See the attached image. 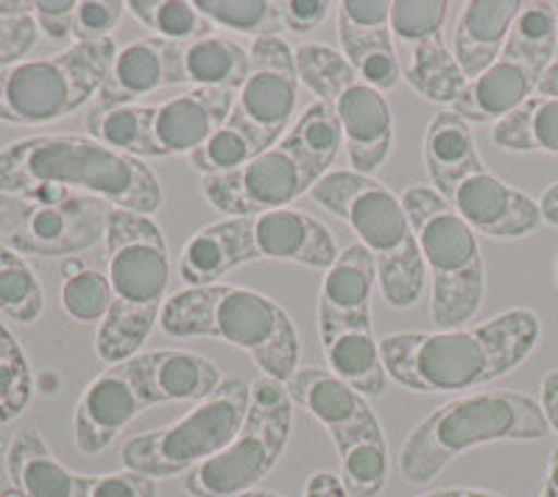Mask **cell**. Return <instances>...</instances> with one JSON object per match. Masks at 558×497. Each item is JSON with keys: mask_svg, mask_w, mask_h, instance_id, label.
I'll list each match as a JSON object with an SVG mask.
<instances>
[{"mask_svg": "<svg viewBox=\"0 0 558 497\" xmlns=\"http://www.w3.org/2000/svg\"><path fill=\"white\" fill-rule=\"evenodd\" d=\"M232 497H282V495H274V492H263V489H252V492H241V495H232Z\"/></svg>", "mask_w": 558, "mask_h": 497, "instance_id": "cell-53", "label": "cell"}, {"mask_svg": "<svg viewBox=\"0 0 558 497\" xmlns=\"http://www.w3.org/2000/svg\"><path fill=\"white\" fill-rule=\"evenodd\" d=\"M418 252L433 280L430 319L438 330H456L475 319L486 293L477 232L445 198L427 185H411L402 193Z\"/></svg>", "mask_w": 558, "mask_h": 497, "instance_id": "cell-9", "label": "cell"}, {"mask_svg": "<svg viewBox=\"0 0 558 497\" xmlns=\"http://www.w3.org/2000/svg\"><path fill=\"white\" fill-rule=\"evenodd\" d=\"M338 43L341 53L361 78L386 96L402 82L391 37L388 0H343L338 3Z\"/></svg>", "mask_w": 558, "mask_h": 497, "instance_id": "cell-19", "label": "cell"}, {"mask_svg": "<svg viewBox=\"0 0 558 497\" xmlns=\"http://www.w3.org/2000/svg\"><path fill=\"white\" fill-rule=\"evenodd\" d=\"M318 338L332 375L349 383L363 397H380L386 391L380 341L375 336L372 316H327L318 313Z\"/></svg>", "mask_w": 558, "mask_h": 497, "instance_id": "cell-23", "label": "cell"}, {"mask_svg": "<svg viewBox=\"0 0 558 497\" xmlns=\"http://www.w3.org/2000/svg\"><path fill=\"white\" fill-rule=\"evenodd\" d=\"M305 497H349L336 472H316L305 484Z\"/></svg>", "mask_w": 558, "mask_h": 497, "instance_id": "cell-45", "label": "cell"}, {"mask_svg": "<svg viewBox=\"0 0 558 497\" xmlns=\"http://www.w3.org/2000/svg\"><path fill=\"white\" fill-rule=\"evenodd\" d=\"M78 497H157V481L140 472H109V475H82Z\"/></svg>", "mask_w": 558, "mask_h": 497, "instance_id": "cell-41", "label": "cell"}, {"mask_svg": "<svg viewBox=\"0 0 558 497\" xmlns=\"http://www.w3.org/2000/svg\"><path fill=\"white\" fill-rule=\"evenodd\" d=\"M62 307L70 319L82 322V325H96V322L107 319L109 307H112V288H109L107 275L84 268L82 275L64 280Z\"/></svg>", "mask_w": 558, "mask_h": 497, "instance_id": "cell-39", "label": "cell"}, {"mask_svg": "<svg viewBox=\"0 0 558 497\" xmlns=\"http://www.w3.org/2000/svg\"><path fill=\"white\" fill-rule=\"evenodd\" d=\"M0 497H23V495H20L17 489H7V492H3V495H0Z\"/></svg>", "mask_w": 558, "mask_h": 497, "instance_id": "cell-55", "label": "cell"}, {"mask_svg": "<svg viewBox=\"0 0 558 497\" xmlns=\"http://www.w3.org/2000/svg\"><path fill=\"white\" fill-rule=\"evenodd\" d=\"M377 286V263L361 243H349L322 277L318 313L327 316H372V293Z\"/></svg>", "mask_w": 558, "mask_h": 497, "instance_id": "cell-29", "label": "cell"}, {"mask_svg": "<svg viewBox=\"0 0 558 497\" xmlns=\"http://www.w3.org/2000/svg\"><path fill=\"white\" fill-rule=\"evenodd\" d=\"M76 9V0H37L32 17L45 37L53 39V43H68V39H73Z\"/></svg>", "mask_w": 558, "mask_h": 497, "instance_id": "cell-43", "label": "cell"}, {"mask_svg": "<svg viewBox=\"0 0 558 497\" xmlns=\"http://www.w3.org/2000/svg\"><path fill=\"white\" fill-rule=\"evenodd\" d=\"M246 263H257L252 241H248L246 218H223L198 230L184 243L179 275L187 282V288L216 286L221 277Z\"/></svg>", "mask_w": 558, "mask_h": 497, "instance_id": "cell-27", "label": "cell"}, {"mask_svg": "<svg viewBox=\"0 0 558 497\" xmlns=\"http://www.w3.org/2000/svg\"><path fill=\"white\" fill-rule=\"evenodd\" d=\"M246 230L257 260L296 263L327 271L341 255L330 227L299 207L246 216Z\"/></svg>", "mask_w": 558, "mask_h": 497, "instance_id": "cell-20", "label": "cell"}, {"mask_svg": "<svg viewBox=\"0 0 558 497\" xmlns=\"http://www.w3.org/2000/svg\"><path fill=\"white\" fill-rule=\"evenodd\" d=\"M114 57L118 45L109 37L0 68V121L39 126L73 116L89 98H98Z\"/></svg>", "mask_w": 558, "mask_h": 497, "instance_id": "cell-10", "label": "cell"}, {"mask_svg": "<svg viewBox=\"0 0 558 497\" xmlns=\"http://www.w3.org/2000/svg\"><path fill=\"white\" fill-rule=\"evenodd\" d=\"M34 3H23V0H0V20H17L32 17Z\"/></svg>", "mask_w": 558, "mask_h": 497, "instance_id": "cell-48", "label": "cell"}, {"mask_svg": "<svg viewBox=\"0 0 558 497\" xmlns=\"http://www.w3.org/2000/svg\"><path fill=\"white\" fill-rule=\"evenodd\" d=\"M343 146L341 126L332 109L322 101L296 118L288 134L243 168L221 177H204V198L229 218L260 216L293 207L299 196L311 193L318 179L332 171Z\"/></svg>", "mask_w": 558, "mask_h": 497, "instance_id": "cell-5", "label": "cell"}, {"mask_svg": "<svg viewBox=\"0 0 558 497\" xmlns=\"http://www.w3.org/2000/svg\"><path fill=\"white\" fill-rule=\"evenodd\" d=\"M330 9L332 3L327 0H286L279 3V17H282V26L291 32L311 34L330 17Z\"/></svg>", "mask_w": 558, "mask_h": 497, "instance_id": "cell-44", "label": "cell"}, {"mask_svg": "<svg viewBox=\"0 0 558 497\" xmlns=\"http://www.w3.org/2000/svg\"><path fill=\"white\" fill-rule=\"evenodd\" d=\"M418 497H436V492H430V495H418Z\"/></svg>", "mask_w": 558, "mask_h": 497, "instance_id": "cell-57", "label": "cell"}, {"mask_svg": "<svg viewBox=\"0 0 558 497\" xmlns=\"http://www.w3.org/2000/svg\"><path fill=\"white\" fill-rule=\"evenodd\" d=\"M422 160L430 185L477 235L517 241L539 230V202L488 171L472 126L441 109L425 132Z\"/></svg>", "mask_w": 558, "mask_h": 497, "instance_id": "cell-6", "label": "cell"}, {"mask_svg": "<svg viewBox=\"0 0 558 497\" xmlns=\"http://www.w3.org/2000/svg\"><path fill=\"white\" fill-rule=\"evenodd\" d=\"M547 434L550 422L539 400L520 391H475L438 405L413 427L400 450V472L411 484H430L472 447Z\"/></svg>", "mask_w": 558, "mask_h": 497, "instance_id": "cell-7", "label": "cell"}, {"mask_svg": "<svg viewBox=\"0 0 558 497\" xmlns=\"http://www.w3.org/2000/svg\"><path fill=\"white\" fill-rule=\"evenodd\" d=\"M238 93L232 89H184L182 96H173L151 107V137L157 160L193 154L227 123L235 109Z\"/></svg>", "mask_w": 558, "mask_h": 497, "instance_id": "cell-21", "label": "cell"}, {"mask_svg": "<svg viewBox=\"0 0 558 497\" xmlns=\"http://www.w3.org/2000/svg\"><path fill=\"white\" fill-rule=\"evenodd\" d=\"M107 280L112 307L96 336L104 364H123L146 344L166 307L171 260L168 243L151 216L112 207L107 221Z\"/></svg>", "mask_w": 558, "mask_h": 497, "instance_id": "cell-3", "label": "cell"}, {"mask_svg": "<svg viewBox=\"0 0 558 497\" xmlns=\"http://www.w3.org/2000/svg\"><path fill=\"white\" fill-rule=\"evenodd\" d=\"M558 12L553 3H522L497 62L463 87L452 112L466 123H497L536 96L542 76L556 62Z\"/></svg>", "mask_w": 558, "mask_h": 497, "instance_id": "cell-13", "label": "cell"}, {"mask_svg": "<svg viewBox=\"0 0 558 497\" xmlns=\"http://www.w3.org/2000/svg\"><path fill=\"white\" fill-rule=\"evenodd\" d=\"M293 57L299 82L332 109L352 171L372 177L377 168L386 166L393 148V116L388 98L357 76L343 53L330 45L305 43L299 45Z\"/></svg>", "mask_w": 558, "mask_h": 497, "instance_id": "cell-11", "label": "cell"}, {"mask_svg": "<svg viewBox=\"0 0 558 497\" xmlns=\"http://www.w3.org/2000/svg\"><path fill=\"white\" fill-rule=\"evenodd\" d=\"M536 96H547V98H558V59L547 68V73L542 76L539 89H536Z\"/></svg>", "mask_w": 558, "mask_h": 497, "instance_id": "cell-49", "label": "cell"}, {"mask_svg": "<svg viewBox=\"0 0 558 497\" xmlns=\"http://www.w3.org/2000/svg\"><path fill=\"white\" fill-rule=\"evenodd\" d=\"M311 198L347 221L361 238V246L375 257L383 300L397 311L416 305L425 291L427 268L402 198L393 196L377 179L352 168L330 171L318 179Z\"/></svg>", "mask_w": 558, "mask_h": 497, "instance_id": "cell-8", "label": "cell"}, {"mask_svg": "<svg viewBox=\"0 0 558 497\" xmlns=\"http://www.w3.org/2000/svg\"><path fill=\"white\" fill-rule=\"evenodd\" d=\"M539 402H542V409H545L547 422H550V431L553 434H558V369L547 372V375L542 377Z\"/></svg>", "mask_w": 558, "mask_h": 497, "instance_id": "cell-46", "label": "cell"}, {"mask_svg": "<svg viewBox=\"0 0 558 497\" xmlns=\"http://www.w3.org/2000/svg\"><path fill=\"white\" fill-rule=\"evenodd\" d=\"M248 402L252 383L243 377H223L221 386L198 400L182 420L132 436L121 447L123 470L140 472L154 481L187 475L235 439L246 420Z\"/></svg>", "mask_w": 558, "mask_h": 497, "instance_id": "cell-12", "label": "cell"}, {"mask_svg": "<svg viewBox=\"0 0 558 497\" xmlns=\"http://www.w3.org/2000/svg\"><path fill=\"white\" fill-rule=\"evenodd\" d=\"M132 375L148 405L204 400L221 386V369L213 357L191 350H151L129 357Z\"/></svg>", "mask_w": 558, "mask_h": 497, "instance_id": "cell-24", "label": "cell"}, {"mask_svg": "<svg viewBox=\"0 0 558 497\" xmlns=\"http://www.w3.org/2000/svg\"><path fill=\"white\" fill-rule=\"evenodd\" d=\"M0 193L93 196L140 216L162 207V185L146 162L84 134H37L9 143L0 151Z\"/></svg>", "mask_w": 558, "mask_h": 497, "instance_id": "cell-2", "label": "cell"}, {"mask_svg": "<svg viewBox=\"0 0 558 497\" xmlns=\"http://www.w3.org/2000/svg\"><path fill=\"white\" fill-rule=\"evenodd\" d=\"M159 327L173 338H221L277 383H288L299 369L296 325L279 302L252 288L223 282L182 288L166 300Z\"/></svg>", "mask_w": 558, "mask_h": 497, "instance_id": "cell-4", "label": "cell"}, {"mask_svg": "<svg viewBox=\"0 0 558 497\" xmlns=\"http://www.w3.org/2000/svg\"><path fill=\"white\" fill-rule=\"evenodd\" d=\"M87 137L134 157V160H157L151 137V107H93L87 112Z\"/></svg>", "mask_w": 558, "mask_h": 497, "instance_id": "cell-33", "label": "cell"}, {"mask_svg": "<svg viewBox=\"0 0 558 497\" xmlns=\"http://www.w3.org/2000/svg\"><path fill=\"white\" fill-rule=\"evenodd\" d=\"M62 271H64V280H70V277L82 275V271H84V266H82V263H78V260H68V263H64V268H62Z\"/></svg>", "mask_w": 558, "mask_h": 497, "instance_id": "cell-52", "label": "cell"}, {"mask_svg": "<svg viewBox=\"0 0 558 497\" xmlns=\"http://www.w3.org/2000/svg\"><path fill=\"white\" fill-rule=\"evenodd\" d=\"M34 397V372L26 350L0 322V425L17 420Z\"/></svg>", "mask_w": 558, "mask_h": 497, "instance_id": "cell-37", "label": "cell"}, {"mask_svg": "<svg viewBox=\"0 0 558 497\" xmlns=\"http://www.w3.org/2000/svg\"><path fill=\"white\" fill-rule=\"evenodd\" d=\"M539 497H558V492L556 489H550V486H545V489H542V495Z\"/></svg>", "mask_w": 558, "mask_h": 497, "instance_id": "cell-54", "label": "cell"}, {"mask_svg": "<svg viewBox=\"0 0 558 497\" xmlns=\"http://www.w3.org/2000/svg\"><path fill=\"white\" fill-rule=\"evenodd\" d=\"M148 409H151V405H148L146 395L140 391L129 361L107 366V369L84 389L82 400H78L76 405V416H73V439H76L78 453H104V450H107V447Z\"/></svg>", "mask_w": 558, "mask_h": 497, "instance_id": "cell-18", "label": "cell"}, {"mask_svg": "<svg viewBox=\"0 0 558 497\" xmlns=\"http://www.w3.org/2000/svg\"><path fill=\"white\" fill-rule=\"evenodd\" d=\"M126 3L121 0H82L73 20V39L76 43H98L109 39V34L118 28Z\"/></svg>", "mask_w": 558, "mask_h": 497, "instance_id": "cell-40", "label": "cell"}, {"mask_svg": "<svg viewBox=\"0 0 558 497\" xmlns=\"http://www.w3.org/2000/svg\"><path fill=\"white\" fill-rule=\"evenodd\" d=\"M0 311L20 325H34L45 311V293L23 255L0 246Z\"/></svg>", "mask_w": 558, "mask_h": 497, "instance_id": "cell-36", "label": "cell"}, {"mask_svg": "<svg viewBox=\"0 0 558 497\" xmlns=\"http://www.w3.org/2000/svg\"><path fill=\"white\" fill-rule=\"evenodd\" d=\"M248 76L238 89L232 118L252 129L266 148L291 129L299 101V71L293 48L282 37H257L248 48Z\"/></svg>", "mask_w": 558, "mask_h": 497, "instance_id": "cell-17", "label": "cell"}, {"mask_svg": "<svg viewBox=\"0 0 558 497\" xmlns=\"http://www.w3.org/2000/svg\"><path fill=\"white\" fill-rule=\"evenodd\" d=\"M126 12H132L140 26L154 32V37L179 45L216 34V26L198 14L196 3H184V0H129Z\"/></svg>", "mask_w": 558, "mask_h": 497, "instance_id": "cell-35", "label": "cell"}, {"mask_svg": "<svg viewBox=\"0 0 558 497\" xmlns=\"http://www.w3.org/2000/svg\"><path fill=\"white\" fill-rule=\"evenodd\" d=\"M7 475L23 497H78L82 475L53 456L37 427H20L7 445Z\"/></svg>", "mask_w": 558, "mask_h": 497, "instance_id": "cell-28", "label": "cell"}, {"mask_svg": "<svg viewBox=\"0 0 558 497\" xmlns=\"http://www.w3.org/2000/svg\"><path fill=\"white\" fill-rule=\"evenodd\" d=\"M539 210H542V221L550 223V227H558V182H553L550 187L542 191Z\"/></svg>", "mask_w": 558, "mask_h": 497, "instance_id": "cell-47", "label": "cell"}, {"mask_svg": "<svg viewBox=\"0 0 558 497\" xmlns=\"http://www.w3.org/2000/svg\"><path fill=\"white\" fill-rule=\"evenodd\" d=\"M436 497H502L497 492H486V489H441L436 492Z\"/></svg>", "mask_w": 558, "mask_h": 497, "instance_id": "cell-50", "label": "cell"}, {"mask_svg": "<svg viewBox=\"0 0 558 497\" xmlns=\"http://www.w3.org/2000/svg\"><path fill=\"white\" fill-rule=\"evenodd\" d=\"M286 389L293 405L305 409L330 434V439H338L361 422L377 416L361 391L322 366H299Z\"/></svg>", "mask_w": 558, "mask_h": 497, "instance_id": "cell-25", "label": "cell"}, {"mask_svg": "<svg viewBox=\"0 0 558 497\" xmlns=\"http://www.w3.org/2000/svg\"><path fill=\"white\" fill-rule=\"evenodd\" d=\"M341 459V484L349 497H380L388 481V445L380 420L361 422L332 439Z\"/></svg>", "mask_w": 558, "mask_h": 497, "instance_id": "cell-30", "label": "cell"}, {"mask_svg": "<svg viewBox=\"0 0 558 497\" xmlns=\"http://www.w3.org/2000/svg\"><path fill=\"white\" fill-rule=\"evenodd\" d=\"M545 486L558 492V447H553L550 461H547V472H545Z\"/></svg>", "mask_w": 558, "mask_h": 497, "instance_id": "cell-51", "label": "cell"}, {"mask_svg": "<svg viewBox=\"0 0 558 497\" xmlns=\"http://www.w3.org/2000/svg\"><path fill=\"white\" fill-rule=\"evenodd\" d=\"M112 207L93 196L37 198L0 193V246L17 255L73 257L107 235Z\"/></svg>", "mask_w": 558, "mask_h": 497, "instance_id": "cell-15", "label": "cell"}, {"mask_svg": "<svg viewBox=\"0 0 558 497\" xmlns=\"http://www.w3.org/2000/svg\"><path fill=\"white\" fill-rule=\"evenodd\" d=\"M177 84H184L182 45L162 37L134 39L114 57L96 107H126Z\"/></svg>", "mask_w": 558, "mask_h": 497, "instance_id": "cell-22", "label": "cell"}, {"mask_svg": "<svg viewBox=\"0 0 558 497\" xmlns=\"http://www.w3.org/2000/svg\"><path fill=\"white\" fill-rule=\"evenodd\" d=\"M520 12V0H470V3H463L456 23L452 57L466 82H475L497 62Z\"/></svg>", "mask_w": 558, "mask_h": 497, "instance_id": "cell-26", "label": "cell"}, {"mask_svg": "<svg viewBox=\"0 0 558 497\" xmlns=\"http://www.w3.org/2000/svg\"><path fill=\"white\" fill-rule=\"evenodd\" d=\"M492 141L506 151H542L558 157V98L533 96L492 126Z\"/></svg>", "mask_w": 558, "mask_h": 497, "instance_id": "cell-32", "label": "cell"}, {"mask_svg": "<svg viewBox=\"0 0 558 497\" xmlns=\"http://www.w3.org/2000/svg\"><path fill=\"white\" fill-rule=\"evenodd\" d=\"M450 9L445 0L391 3V37L402 78L433 104H456L470 84L445 45V20Z\"/></svg>", "mask_w": 558, "mask_h": 497, "instance_id": "cell-16", "label": "cell"}, {"mask_svg": "<svg viewBox=\"0 0 558 497\" xmlns=\"http://www.w3.org/2000/svg\"><path fill=\"white\" fill-rule=\"evenodd\" d=\"M39 28L34 17L0 20V68L17 64L34 51Z\"/></svg>", "mask_w": 558, "mask_h": 497, "instance_id": "cell-42", "label": "cell"}, {"mask_svg": "<svg viewBox=\"0 0 558 497\" xmlns=\"http://www.w3.org/2000/svg\"><path fill=\"white\" fill-rule=\"evenodd\" d=\"M539 313L511 307L475 327L436 332H391L380 338L386 375L402 389L456 395L511 375L536 350Z\"/></svg>", "mask_w": 558, "mask_h": 497, "instance_id": "cell-1", "label": "cell"}, {"mask_svg": "<svg viewBox=\"0 0 558 497\" xmlns=\"http://www.w3.org/2000/svg\"><path fill=\"white\" fill-rule=\"evenodd\" d=\"M556 286H558V255H556Z\"/></svg>", "mask_w": 558, "mask_h": 497, "instance_id": "cell-56", "label": "cell"}, {"mask_svg": "<svg viewBox=\"0 0 558 497\" xmlns=\"http://www.w3.org/2000/svg\"><path fill=\"white\" fill-rule=\"evenodd\" d=\"M293 400L286 383L257 377L241 431L221 453L184 475L182 486L193 497H232L252 492L277 466L291 441Z\"/></svg>", "mask_w": 558, "mask_h": 497, "instance_id": "cell-14", "label": "cell"}, {"mask_svg": "<svg viewBox=\"0 0 558 497\" xmlns=\"http://www.w3.org/2000/svg\"><path fill=\"white\" fill-rule=\"evenodd\" d=\"M248 48L223 34H209L196 43L182 45V76L184 84L207 89H238L248 76Z\"/></svg>", "mask_w": 558, "mask_h": 497, "instance_id": "cell-31", "label": "cell"}, {"mask_svg": "<svg viewBox=\"0 0 558 497\" xmlns=\"http://www.w3.org/2000/svg\"><path fill=\"white\" fill-rule=\"evenodd\" d=\"M196 9L213 26L257 37H279L282 17L279 3L268 0H196Z\"/></svg>", "mask_w": 558, "mask_h": 497, "instance_id": "cell-38", "label": "cell"}, {"mask_svg": "<svg viewBox=\"0 0 558 497\" xmlns=\"http://www.w3.org/2000/svg\"><path fill=\"white\" fill-rule=\"evenodd\" d=\"M263 151H266V143L252 129L229 116L227 123L202 148L191 154V166L202 173V179L221 177V173H232L243 168L254 157H260Z\"/></svg>", "mask_w": 558, "mask_h": 497, "instance_id": "cell-34", "label": "cell"}]
</instances>
